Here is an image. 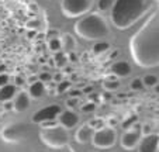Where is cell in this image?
<instances>
[{"label": "cell", "instance_id": "cell-1", "mask_svg": "<svg viewBox=\"0 0 159 152\" xmlns=\"http://www.w3.org/2000/svg\"><path fill=\"white\" fill-rule=\"evenodd\" d=\"M129 55L139 68L159 65V14L152 13L129 38Z\"/></svg>", "mask_w": 159, "mask_h": 152}, {"label": "cell", "instance_id": "cell-2", "mask_svg": "<svg viewBox=\"0 0 159 152\" xmlns=\"http://www.w3.org/2000/svg\"><path fill=\"white\" fill-rule=\"evenodd\" d=\"M149 0H114L111 6V23L118 30H128L151 10Z\"/></svg>", "mask_w": 159, "mask_h": 152}, {"label": "cell", "instance_id": "cell-3", "mask_svg": "<svg viewBox=\"0 0 159 152\" xmlns=\"http://www.w3.org/2000/svg\"><path fill=\"white\" fill-rule=\"evenodd\" d=\"M73 30L76 35L87 41H97L110 34V27H108L107 21L102 14H99V12L89 13L80 17V20H78L73 25Z\"/></svg>", "mask_w": 159, "mask_h": 152}, {"label": "cell", "instance_id": "cell-4", "mask_svg": "<svg viewBox=\"0 0 159 152\" xmlns=\"http://www.w3.org/2000/svg\"><path fill=\"white\" fill-rule=\"evenodd\" d=\"M38 135L41 142L52 149H61L63 146H66L69 142L68 130L61 127L59 124L55 125V127H51V128H41Z\"/></svg>", "mask_w": 159, "mask_h": 152}, {"label": "cell", "instance_id": "cell-5", "mask_svg": "<svg viewBox=\"0 0 159 152\" xmlns=\"http://www.w3.org/2000/svg\"><path fill=\"white\" fill-rule=\"evenodd\" d=\"M94 0H61V12L66 18L83 17L93 7Z\"/></svg>", "mask_w": 159, "mask_h": 152}, {"label": "cell", "instance_id": "cell-6", "mask_svg": "<svg viewBox=\"0 0 159 152\" xmlns=\"http://www.w3.org/2000/svg\"><path fill=\"white\" fill-rule=\"evenodd\" d=\"M92 144L99 149H110L116 145L117 141V132L111 127H103L100 130H96L92 135Z\"/></svg>", "mask_w": 159, "mask_h": 152}, {"label": "cell", "instance_id": "cell-7", "mask_svg": "<svg viewBox=\"0 0 159 152\" xmlns=\"http://www.w3.org/2000/svg\"><path fill=\"white\" fill-rule=\"evenodd\" d=\"M27 132H28L27 124H24V122H13V124H7L6 127H3L0 135L6 142L17 144L27 137Z\"/></svg>", "mask_w": 159, "mask_h": 152}, {"label": "cell", "instance_id": "cell-8", "mask_svg": "<svg viewBox=\"0 0 159 152\" xmlns=\"http://www.w3.org/2000/svg\"><path fill=\"white\" fill-rule=\"evenodd\" d=\"M63 108L61 107V104H57V103H54V104H48V106H45V107L39 108V110H37L35 113L33 114V117H31V122L39 125L44 121L57 120Z\"/></svg>", "mask_w": 159, "mask_h": 152}, {"label": "cell", "instance_id": "cell-9", "mask_svg": "<svg viewBox=\"0 0 159 152\" xmlns=\"http://www.w3.org/2000/svg\"><path fill=\"white\" fill-rule=\"evenodd\" d=\"M141 130H139V125L135 124L134 127H131L129 130H125L123 132L120 138V145L123 146L127 151H132V149L137 148L139 142V138H141Z\"/></svg>", "mask_w": 159, "mask_h": 152}, {"label": "cell", "instance_id": "cell-10", "mask_svg": "<svg viewBox=\"0 0 159 152\" xmlns=\"http://www.w3.org/2000/svg\"><path fill=\"white\" fill-rule=\"evenodd\" d=\"M159 148V137L158 134H151L142 135L139 138V142L137 145V151L138 152H158Z\"/></svg>", "mask_w": 159, "mask_h": 152}, {"label": "cell", "instance_id": "cell-11", "mask_svg": "<svg viewBox=\"0 0 159 152\" xmlns=\"http://www.w3.org/2000/svg\"><path fill=\"white\" fill-rule=\"evenodd\" d=\"M58 124L63 127L65 130H72L79 124V116L72 110H62L58 116Z\"/></svg>", "mask_w": 159, "mask_h": 152}, {"label": "cell", "instance_id": "cell-12", "mask_svg": "<svg viewBox=\"0 0 159 152\" xmlns=\"http://www.w3.org/2000/svg\"><path fill=\"white\" fill-rule=\"evenodd\" d=\"M11 101H13V111H16V113H24L30 107L31 99L28 96L27 90H20V92L16 93L14 99Z\"/></svg>", "mask_w": 159, "mask_h": 152}, {"label": "cell", "instance_id": "cell-13", "mask_svg": "<svg viewBox=\"0 0 159 152\" xmlns=\"http://www.w3.org/2000/svg\"><path fill=\"white\" fill-rule=\"evenodd\" d=\"M110 71H111V75L117 76L118 79L128 78L129 75H131V65L127 61H116L110 66Z\"/></svg>", "mask_w": 159, "mask_h": 152}, {"label": "cell", "instance_id": "cell-14", "mask_svg": "<svg viewBox=\"0 0 159 152\" xmlns=\"http://www.w3.org/2000/svg\"><path fill=\"white\" fill-rule=\"evenodd\" d=\"M93 132L94 131L90 128V125L87 124V122H84L82 127H79L78 131H76V134H75L76 142H79V144H87V142H90Z\"/></svg>", "mask_w": 159, "mask_h": 152}, {"label": "cell", "instance_id": "cell-15", "mask_svg": "<svg viewBox=\"0 0 159 152\" xmlns=\"http://www.w3.org/2000/svg\"><path fill=\"white\" fill-rule=\"evenodd\" d=\"M59 41H61V45H62V49H65V54L76 51L78 42H76V38L72 35V34H69V33L61 34Z\"/></svg>", "mask_w": 159, "mask_h": 152}, {"label": "cell", "instance_id": "cell-16", "mask_svg": "<svg viewBox=\"0 0 159 152\" xmlns=\"http://www.w3.org/2000/svg\"><path fill=\"white\" fill-rule=\"evenodd\" d=\"M27 93H28V96H30V99L38 100V99H41L42 96H44V93H47V90H45V83H42V82H39V81L33 82V83H30V86H28Z\"/></svg>", "mask_w": 159, "mask_h": 152}, {"label": "cell", "instance_id": "cell-17", "mask_svg": "<svg viewBox=\"0 0 159 152\" xmlns=\"http://www.w3.org/2000/svg\"><path fill=\"white\" fill-rule=\"evenodd\" d=\"M102 86L106 92H110V93L111 92H117V90L121 87V82L117 76H114V75H108V76H106V78L103 79Z\"/></svg>", "mask_w": 159, "mask_h": 152}, {"label": "cell", "instance_id": "cell-18", "mask_svg": "<svg viewBox=\"0 0 159 152\" xmlns=\"http://www.w3.org/2000/svg\"><path fill=\"white\" fill-rule=\"evenodd\" d=\"M16 93H17V87L13 83H9L6 86L0 87V103H4V101H11L14 99Z\"/></svg>", "mask_w": 159, "mask_h": 152}, {"label": "cell", "instance_id": "cell-19", "mask_svg": "<svg viewBox=\"0 0 159 152\" xmlns=\"http://www.w3.org/2000/svg\"><path fill=\"white\" fill-rule=\"evenodd\" d=\"M110 49H111V45L108 44V42L99 41L93 45V48H92V54H93L94 57H102V55H104L106 52H108Z\"/></svg>", "mask_w": 159, "mask_h": 152}, {"label": "cell", "instance_id": "cell-20", "mask_svg": "<svg viewBox=\"0 0 159 152\" xmlns=\"http://www.w3.org/2000/svg\"><path fill=\"white\" fill-rule=\"evenodd\" d=\"M51 59H52V65H54L57 69H62L63 66L68 65V58H66V54L65 52H62V51H59V52L54 54V57H52Z\"/></svg>", "mask_w": 159, "mask_h": 152}, {"label": "cell", "instance_id": "cell-21", "mask_svg": "<svg viewBox=\"0 0 159 152\" xmlns=\"http://www.w3.org/2000/svg\"><path fill=\"white\" fill-rule=\"evenodd\" d=\"M141 79H142V83H144V87H155V86H158V76H156V75L148 73Z\"/></svg>", "mask_w": 159, "mask_h": 152}, {"label": "cell", "instance_id": "cell-22", "mask_svg": "<svg viewBox=\"0 0 159 152\" xmlns=\"http://www.w3.org/2000/svg\"><path fill=\"white\" fill-rule=\"evenodd\" d=\"M87 124L90 125V128L93 130V131H96V130H100V128H103V127H106V120L102 118V117H94V118H92L90 121H87Z\"/></svg>", "mask_w": 159, "mask_h": 152}, {"label": "cell", "instance_id": "cell-23", "mask_svg": "<svg viewBox=\"0 0 159 152\" xmlns=\"http://www.w3.org/2000/svg\"><path fill=\"white\" fill-rule=\"evenodd\" d=\"M69 89H72V82L69 79H63L62 82L57 83V94H61V93H66Z\"/></svg>", "mask_w": 159, "mask_h": 152}, {"label": "cell", "instance_id": "cell-24", "mask_svg": "<svg viewBox=\"0 0 159 152\" xmlns=\"http://www.w3.org/2000/svg\"><path fill=\"white\" fill-rule=\"evenodd\" d=\"M47 47H48V49L51 51V52H54V54H57V52L62 51V45H61L59 38L48 39V42H47Z\"/></svg>", "mask_w": 159, "mask_h": 152}, {"label": "cell", "instance_id": "cell-25", "mask_svg": "<svg viewBox=\"0 0 159 152\" xmlns=\"http://www.w3.org/2000/svg\"><path fill=\"white\" fill-rule=\"evenodd\" d=\"M137 121H138V118H137V116L135 114H132V116H128L125 120H123L121 121V125H123L124 130H129L131 127H134L135 124H137Z\"/></svg>", "mask_w": 159, "mask_h": 152}, {"label": "cell", "instance_id": "cell-26", "mask_svg": "<svg viewBox=\"0 0 159 152\" xmlns=\"http://www.w3.org/2000/svg\"><path fill=\"white\" fill-rule=\"evenodd\" d=\"M129 89L132 92H141L144 90V83H142L141 78H134L131 82H129Z\"/></svg>", "mask_w": 159, "mask_h": 152}, {"label": "cell", "instance_id": "cell-27", "mask_svg": "<svg viewBox=\"0 0 159 152\" xmlns=\"http://www.w3.org/2000/svg\"><path fill=\"white\" fill-rule=\"evenodd\" d=\"M113 3H114V0H99V3H97V10H99L100 13H104V12H107V10L111 9Z\"/></svg>", "mask_w": 159, "mask_h": 152}, {"label": "cell", "instance_id": "cell-28", "mask_svg": "<svg viewBox=\"0 0 159 152\" xmlns=\"http://www.w3.org/2000/svg\"><path fill=\"white\" fill-rule=\"evenodd\" d=\"M79 99H76V97H68L65 100V106H66V110H72V111H75L76 108L79 107Z\"/></svg>", "mask_w": 159, "mask_h": 152}, {"label": "cell", "instance_id": "cell-29", "mask_svg": "<svg viewBox=\"0 0 159 152\" xmlns=\"http://www.w3.org/2000/svg\"><path fill=\"white\" fill-rule=\"evenodd\" d=\"M96 108H97V104L92 100L86 101V103H83V104L80 106L82 113H93V111H96Z\"/></svg>", "mask_w": 159, "mask_h": 152}, {"label": "cell", "instance_id": "cell-30", "mask_svg": "<svg viewBox=\"0 0 159 152\" xmlns=\"http://www.w3.org/2000/svg\"><path fill=\"white\" fill-rule=\"evenodd\" d=\"M37 76H38V81L45 85L52 82V73H49V72H41V73L37 75Z\"/></svg>", "mask_w": 159, "mask_h": 152}, {"label": "cell", "instance_id": "cell-31", "mask_svg": "<svg viewBox=\"0 0 159 152\" xmlns=\"http://www.w3.org/2000/svg\"><path fill=\"white\" fill-rule=\"evenodd\" d=\"M13 81H14V83H13V85H14L17 89H20V87H23L25 85V78H24V76H21V75H16Z\"/></svg>", "mask_w": 159, "mask_h": 152}, {"label": "cell", "instance_id": "cell-32", "mask_svg": "<svg viewBox=\"0 0 159 152\" xmlns=\"http://www.w3.org/2000/svg\"><path fill=\"white\" fill-rule=\"evenodd\" d=\"M39 20H37V18H33V20H28L27 23H25V25H27V28L28 30H34V31H37L38 30V27H39Z\"/></svg>", "mask_w": 159, "mask_h": 152}, {"label": "cell", "instance_id": "cell-33", "mask_svg": "<svg viewBox=\"0 0 159 152\" xmlns=\"http://www.w3.org/2000/svg\"><path fill=\"white\" fill-rule=\"evenodd\" d=\"M66 58H68V62L69 63L79 62V55L76 54V51H73V52H68V54H66Z\"/></svg>", "mask_w": 159, "mask_h": 152}, {"label": "cell", "instance_id": "cell-34", "mask_svg": "<svg viewBox=\"0 0 159 152\" xmlns=\"http://www.w3.org/2000/svg\"><path fill=\"white\" fill-rule=\"evenodd\" d=\"M45 37L48 39H54V38H59L61 37V33H59V30H48L47 31V34H45Z\"/></svg>", "mask_w": 159, "mask_h": 152}, {"label": "cell", "instance_id": "cell-35", "mask_svg": "<svg viewBox=\"0 0 159 152\" xmlns=\"http://www.w3.org/2000/svg\"><path fill=\"white\" fill-rule=\"evenodd\" d=\"M55 125H58V120H49V121H44L39 124V127L41 128H51V127H55Z\"/></svg>", "mask_w": 159, "mask_h": 152}, {"label": "cell", "instance_id": "cell-36", "mask_svg": "<svg viewBox=\"0 0 159 152\" xmlns=\"http://www.w3.org/2000/svg\"><path fill=\"white\" fill-rule=\"evenodd\" d=\"M139 130H141V135H148V134L152 132V127H151V124H148V122L144 124V125H141Z\"/></svg>", "mask_w": 159, "mask_h": 152}, {"label": "cell", "instance_id": "cell-37", "mask_svg": "<svg viewBox=\"0 0 159 152\" xmlns=\"http://www.w3.org/2000/svg\"><path fill=\"white\" fill-rule=\"evenodd\" d=\"M10 82V76L7 73H0V87L6 86V85H9Z\"/></svg>", "mask_w": 159, "mask_h": 152}, {"label": "cell", "instance_id": "cell-38", "mask_svg": "<svg viewBox=\"0 0 159 152\" xmlns=\"http://www.w3.org/2000/svg\"><path fill=\"white\" fill-rule=\"evenodd\" d=\"M63 79H65V76H63V73L61 71H58L57 73L52 75V82H55V83H59V82H62Z\"/></svg>", "mask_w": 159, "mask_h": 152}, {"label": "cell", "instance_id": "cell-39", "mask_svg": "<svg viewBox=\"0 0 159 152\" xmlns=\"http://www.w3.org/2000/svg\"><path fill=\"white\" fill-rule=\"evenodd\" d=\"M69 92V97H76V99H79L83 93H82V89H69L68 90Z\"/></svg>", "mask_w": 159, "mask_h": 152}, {"label": "cell", "instance_id": "cell-40", "mask_svg": "<svg viewBox=\"0 0 159 152\" xmlns=\"http://www.w3.org/2000/svg\"><path fill=\"white\" fill-rule=\"evenodd\" d=\"M2 108H3V111H11L13 101H4V103H2Z\"/></svg>", "mask_w": 159, "mask_h": 152}, {"label": "cell", "instance_id": "cell-41", "mask_svg": "<svg viewBox=\"0 0 159 152\" xmlns=\"http://www.w3.org/2000/svg\"><path fill=\"white\" fill-rule=\"evenodd\" d=\"M61 72L63 73V76H68V75H72L73 73V68H72V66H69V65H66V66H63Z\"/></svg>", "mask_w": 159, "mask_h": 152}, {"label": "cell", "instance_id": "cell-42", "mask_svg": "<svg viewBox=\"0 0 159 152\" xmlns=\"http://www.w3.org/2000/svg\"><path fill=\"white\" fill-rule=\"evenodd\" d=\"M35 81H38V76H37V75H34V76H30L28 79H25V82H28V83H33V82H35Z\"/></svg>", "mask_w": 159, "mask_h": 152}, {"label": "cell", "instance_id": "cell-43", "mask_svg": "<svg viewBox=\"0 0 159 152\" xmlns=\"http://www.w3.org/2000/svg\"><path fill=\"white\" fill-rule=\"evenodd\" d=\"M7 65L6 63H0V73H7Z\"/></svg>", "mask_w": 159, "mask_h": 152}, {"label": "cell", "instance_id": "cell-44", "mask_svg": "<svg viewBox=\"0 0 159 152\" xmlns=\"http://www.w3.org/2000/svg\"><path fill=\"white\" fill-rule=\"evenodd\" d=\"M37 34V31H34V30H31V31H28L27 33V37L28 38H34V35Z\"/></svg>", "mask_w": 159, "mask_h": 152}, {"label": "cell", "instance_id": "cell-45", "mask_svg": "<svg viewBox=\"0 0 159 152\" xmlns=\"http://www.w3.org/2000/svg\"><path fill=\"white\" fill-rule=\"evenodd\" d=\"M92 90H93V87L89 86V87H84V89L82 90V93H89V92H92Z\"/></svg>", "mask_w": 159, "mask_h": 152}, {"label": "cell", "instance_id": "cell-46", "mask_svg": "<svg viewBox=\"0 0 159 152\" xmlns=\"http://www.w3.org/2000/svg\"><path fill=\"white\" fill-rule=\"evenodd\" d=\"M49 2H54V0H49Z\"/></svg>", "mask_w": 159, "mask_h": 152}, {"label": "cell", "instance_id": "cell-47", "mask_svg": "<svg viewBox=\"0 0 159 152\" xmlns=\"http://www.w3.org/2000/svg\"><path fill=\"white\" fill-rule=\"evenodd\" d=\"M155 2H158V0H155Z\"/></svg>", "mask_w": 159, "mask_h": 152}]
</instances>
